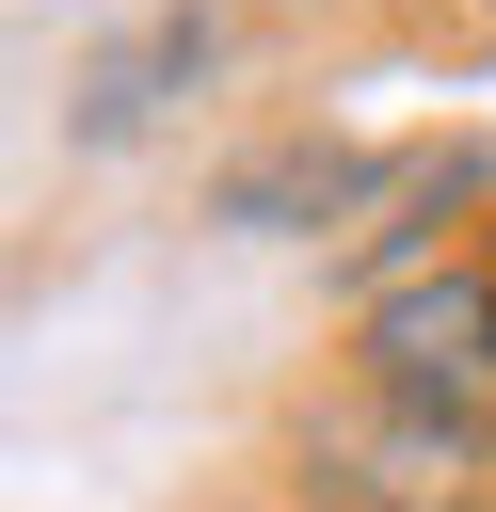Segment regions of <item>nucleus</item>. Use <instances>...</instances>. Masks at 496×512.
Listing matches in <instances>:
<instances>
[{
    "instance_id": "obj_1",
    "label": "nucleus",
    "mask_w": 496,
    "mask_h": 512,
    "mask_svg": "<svg viewBox=\"0 0 496 512\" xmlns=\"http://www.w3.org/2000/svg\"><path fill=\"white\" fill-rule=\"evenodd\" d=\"M336 384H368V400H384V416H416V432L496 448V240H448V256H416V272L352 288Z\"/></svg>"
},
{
    "instance_id": "obj_2",
    "label": "nucleus",
    "mask_w": 496,
    "mask_h": 512,
    "mask_svg": "<svg viewBox=\"0 0 496 512\" xmlns=\"http://www.w3.org/2000/svg\"><path fill=\"white\" fill-rule=\"evenodd\" d=\"M480 480H496V448L416 432V416H384L368 384H336V400L288 432V496H304V512H480Z\"/></svg>"
},
{
    "instance_id": "obj_3",
    "label": "nucleus",
    "mask_w": 496,
    "mask_h": 512,
    "mask_svg": "<svg viewBox=\"0 0 496 512\" xmlns=\"http://www.w3.org/2000/svg\"><path fill=\"white\" fill-rule=\"evenodd\" d=\"M208 64H224V16H208V0H160L144 32H112V48L80 64V112H64V128H80V144H144Z\"/></svg>"
},
{
    "instance_id": "obj_4",
    "label": "nucleus",
    "mask_w": 496,
    "mask_h": 512,
    "mask_svg": "<svg viewBox=\"0 0 496 512\" xmlns=\"http://www.w3.org/2000/svg\"><path fill=\"white\" fill-rule=\"evenodd\" d=\"M368 176H384V160H352V144H272V160H224V192H208V208H224L240 240H272L288 208H352Z\"/></svg>"
},
{
    "instance_id": "obj_5",
    "label": "nucleus",
    "mask_w": 496,
    "mask_h": 512,
    "mask_svg": "<svg viewBox=\"0 0 496 512\" xmlns=\"http://www.w3.org/2000/svg\"><path fill=\"white\" fill-rule=\"evenodd\" d=\"M448 16H464V32H496V0H448Z\"/></svg>"
}]
</instances>
